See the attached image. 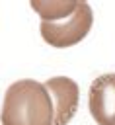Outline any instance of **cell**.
Wrapping results in <instances>:
<instances>
[{
    "label": "cell",
    "mask_w": 115,
    "mask_h": 125,
    "mask_svg": "<svg viewBox=\"0 0 115 125\" xmlns=\"http://www.w3.org/2000/svg\"><path fill=\"white\" fill-rule=\"evenodd\" d=\"M0 121L2 125H53L55 104L45 84L29 78L10 84L4 94Z\"/></svg>",
    "instance_id": "obj_1"
},
{
    "label": "cell",
    "mask_w": 115,
    "mask_h": 125,
    "mask_svg": "<svg viewBox=\"0 0 115 125\" xmlns=\"http://www.w3.org/2000/svg\"><path fill=\"white\" fill-rule=\"evenodd\" d=\"M92 21H94V14L90 4L78 0V6L64 18L57 21H41V37L57 49L72 47L88 35Z\"/></svg>",
    "instance_id": "obj_2"
},
{
    "label": "cell",
    "mask_w": 115,
    "mask_h": 125,
    "mask_svg": "<svg viewBox=\"0 0 115 125\" xmlns=\"http://www.w3.org/2000/svg\"><path fill=\"white\" fill-rule=\"evenodd\" d=\"M53 104H55V123L53 125H66L78 111L80 102V88L68 76H53L45 82Z\"/></svg>",
    "instance_id": "obj_3"
},
{
    "label": "cell",
    "mask_w": 115,
    "mask_h": 125,
    "mask_svg": "<svg viewBox=\"0 0 115 125\" xmlns=\"http://www.w3.org/2000/svg\"><path fill=\"white\" fill-rule=\"evenodd\" d=\"M88 105L97 125H115V74H101L92 82Z\"/></svg>",
    "instance_id": "obj_4"
},
{
    "label": "cell",
    "mask_w": 115,
    "mask_h": 125,
    "mask_svg": "<svg viewBox=\"0 0 115 125\" xmlns=\"http://www.w3.org/2000/svg\"><path fill=\"white\" fill-rule=\"evenodd\" d=\"M78 6V0H35L31 8L41 16V21H57L70 14Z\"/></svg>",
    "instance_id": "obj_5"
}]
</instances>
